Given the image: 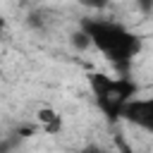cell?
Returning <instances> with one entry per match:
<instances>
[{"label":"cell","mask_w":153,"mask_h":153,"mask_svg":"<svg viewBox=\"0 0 153 153\" xmlns=\"http://www.w3.org/2000/svg\"><path fill=\"white\" fill-rule=\"evenodd\" d=\"M81 29L86 31L91 45L115 67L117 74H129L131 62L136 60V55L141 53V38L129 31L124 24L120 22H110V19H84Z\"/></svg>","instance_id":"1"},{"label":"cell","mask_w":153,"mask_h":153,"mask_svg":"<svg viewBox=\"0 0 153 153\" xmlns=\"http://www.w3.org/2000/svg\"><path fill=\"white\" fill-rule=\"evenodd\" d=\"M88 86H91L98 110L108 120H122L124 105L139 96V86L134 79H129V74L108 76V74L93 72V74H88Z\"/></svg>","instance_id":"2"},{"label":"cell","mask_w":153,"mask_h":153,"mask_svg":"<svg viewBox=\"0 0 153 153\" xmlns=\"http://www.w3.org/2000/svg\"><path fill=\"white\" fill-rule=\"evenodd\" d=\"M122 120L153 134V96L151 98H139V96L131 98L122 110Z\"/></svg>","instance_id":"3"},{"label":"cell","mask_w":153,"mask_h":153,"mask_svg":"<svg viewBox=\"0 0 153 153\" xmlns=\"http://www.w3.org/2000/svg\"><path fill=\"white\" fill-rule=\"evenodd\" d=\"M38 120L43 122V127H45L48 131H57L60 124H62V122H60V115H57L55 110H41V112H38Z\"/></svg>","instance_id":"4"},{"label":"cell","mask_w":153,"mask_h":153,"mask_svg":"<svg viewBox=\"0 0 153 153\" xmlns=\"http://www.w3.org/2000/svg\"><path fill=\"white\" fill-rule=\"evenodd\" d=\"M84 7H91V10H105L110 5V0H79Z\"/></svg>","instance_id":"5"},{"label":"cell","mask_w":153,"mask_h":153,"mask_svg":"<svg viewBox=\"0 0 153 153\" xmlns=\"http://www.w3.org/2000/svg\"><path fill=\"white\" fill-rule=\"evenodd\" d=\"M141 12H153V0H139Z\"/></svg>","instance_id":"6"},{"label":"cell","mask_w":153,"mask_h":153,"mask_svg":"<svg viewBox=\"0 0 153 153\" xmlns=\"http://www.w3.org/2000/svg\"><path fill=\"white\" fill-rule=\"evenodd\" d=\"M5 31H7V19H5L2 14H0V36H2Z\"/></svg>","instance_id":"7"}]
</instances>
